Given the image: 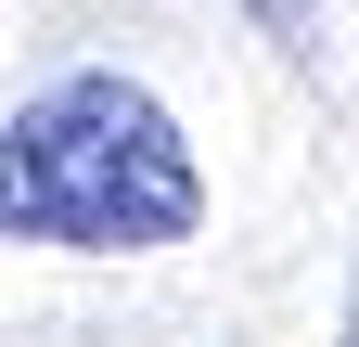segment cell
I'll use <instances>...</instances> for the list:
<instances>
[{
    "mask_svg": "<svg viewBox=\"0 0 359 347\" xmlns=\"http://www.w3.org/2000/svg\"><path fill=\"white\" fill-rule=\"evenodd\" d=\"M205 219V167L180 116L142 77H52L0 129V244H65V257H142Z\"/></svg>",
    "mask_w": 359,
    "mask_h": 347,
    "instance_id": "1",
    "label": "cell"
},
{
    "mask_svg": "<svg viewBox=\"0 0 359 347\" xmlns=\"http://www.w3.org/2000/svg\"><path fill=\"white\" fill-rule=\"evenodd\" d=\"M346 347H359V283H346Z\"/></svg>",
    "mask_w": 359,
    "mask_h": 347,
    "instance_id": "2",
    "label": "cell"
}]
</instances>
